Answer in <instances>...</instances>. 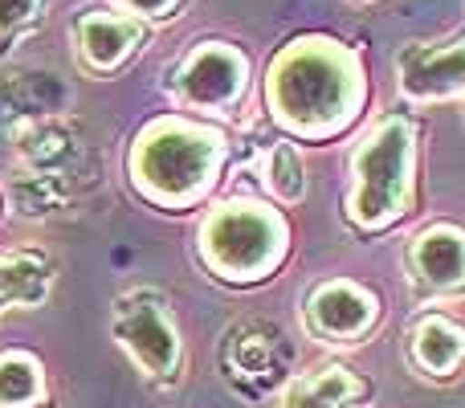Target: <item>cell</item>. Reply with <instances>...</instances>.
<instances>
[{
    "label": "cell",
    "instance_id": "1",
    "mask_svg": "<svg viewBox=\"0 0 465 408\" xmlns=\"http://www.w3.org/2000/svg\"><path fill=\"white\" fill-rule=\"evenodd\" d=\"M273 119L302 139L343 131L363 106V70L331 37H298L273 57L265 78Z\"/></svg>",
    "mask_w": 465,
    "mask_h": 408
},
{
    "label": "cell",
    "instance_id": "2",
    "mask_svg": "<svg viewBox=\"0 0 465 408\" xmlns=\"http://www.w3.org/2000/svg\"><path fill=\"white\" fill-rule=\"evenodd\" d=\"M225 144L213 127L160 119L131 147V184L163 208H188L217 188Z\"/></svg>",
    "mask_w": 465,
    "mask_h": 408
},
{
    "label": "cell",
    "instance_id": "3",
    "mask_svg": "<svg viewBox=\"0 0 465 408\" xmlns=\"http://www.w3.org/2000/svg\"><path fill=\"white\" fill-rule=\"evenodd\" d=\"M290 245L286 221L262 201H225L201 224V257L217 278L249 286L270 278Z\"/></svg>",
    "mask_w": 465,
    "mask_h": 408
},
{
    "label": "cell",
    "instance_id": "4",
    "mask_svg": "<svg viewBox=\"0 0 465 408\" xmlns=\"http://www.w3.org/2000/svg\"><path fill=\"white\" fill-rule=\"evenodd\" d=\"M412 164H417V135L404 119H384L351 160V196L347 216L360 229H384L412 201Z\"/></svg>",
    "mask_w": 465,
    "mask_h": 408
},
{
    "label": "cell",
    "instance_id": "5",
    "mask_svg": "<svg viewBox=\"0 0 465 408\" xmlns=\"http://www.w3.org/2000/svg\"><path fill=\"white\" fill-rule=\"evenodd\" d=\"M111 335L139 376L155 388H176L184 376V339H180L176 323H172L168 306H163L160 290H131L114 303L111 314Z\"/></svg>",
    "mask_w": 465,
    "mask_h": 408
},
{
    "label": "cell",
    "instance_id": "6",
    "mask_svg": "<svg viewBox=\"0 0 465 408\" xmlns=\"http://www.w3.org/2000/svg\"><path fill=\"white\" fill-rule=\"evenodd\" d=\"M302 319H306V331L327 339V343H360L376 327L380 303L363 286L339 278L311 290V298L302 303Z\"/></svg>",
    "mask_w": 465,
    "mask_h": 408
},
{
    "label": "cell",
    "instance_id": "7",
    "mask_svg": "<svg viewBox=\"0 0 465 408\" xmlns=\"http://www.w3.org/2000/svg\"><path fill=\"white\" fill-rule=\"evenodd\" d=\"M245 82H249V65L241 57V49L221 45V41H204L184 57V65L172 78V90L193 106H229L232 98H241Z\"/></svg>",
    "mask_w": 465,
    "mask_h": 408
},
{
    "label": "cell",
    "instance_id": "8",
    "mask_svg": "<svg viewBox=\"0 0 465 408\" xmlns=\"http://www.w3.org/2000/svg\"><path fill=\"white\" fill-rule=\"evenodd\" d=\"M409 274L429 298L465 290V233L458 224H433L409 249Z\"/></svg>",
    "mask_w": 465,
    "mask_h": 408
},
{
    "label": "cell",
    "instance_id": "9",
    "mask_svg": "<svg viewBox=\"0 0 465 408\" xmlns=\"http://www.w3.org/2000/svg\"><path fill=\"white\" fill-rule=\"evenodd\" d=\"M371 404V384L351 372L347 363H322L314 372L294 376L278 393L273 408H368Z\"/></svg>",
    "mask_w": 465,
    "mask_h": 408
},
{
    "label": "cell",
    "instance_id": "10",
    "mask_svg": "<svg viewBox=\"0 0 465 408\" xmlns=\"http://www.w3.org/2000/svg\"><path fill=\"white\" fill-rule=\"evenodd\" d=\"M401 90L417 103L465 95V41L437 49H409L401 57Z\"/></svg>",
    "mask_w": 465,
    "mask_h": 408
},
{
    "label": "cell",
    "instance_id": "11",
    "mask_svg": "<svg viewBox=\"0 0 465 408\" xmlns=\"http://www.w3.org/2000/svg\"><path fill=\"white\" fill-rule=\"evenodd\" d=\"M409 360L433 384L461 376L465 368V327L445 314H425L409 335Z\"/></svg>",
    "mask_w": 465,
    "mask_h": 408
},
{
    "label": "cell",
    "instance_id": "12",
    "mask_svg": "<svg viewBox=\"0 0 465 408\" xmlns=\"http://www.w3.org/2000/svg\"><path fill=\"white\" fill-rule=\"evenodd\" d=\"M74 37H78V57L90 70L111 74L135 54V45L143 41V29L119 13H86L74 21Z\"/></svg>",
    "mask_w": 465,
    "mask_h": 408
},
{
    "label": "cell",
    "instance_id": "13",
    "mask_svg": "<svg viewBox=\"0 0 465 408\" xmlns=\"http://www.w3.org/2000/svg\"><path fill=\"white\" fill-rule=\"evenodd\" d=\"M54 286V265L41 254L0 257V311L8 306H41Z\"/></svg>",
    "mask_w": 465,
    "mask_h": 408
},
{
    "label": "cell",
    "instance_id": "14",
    "mask_svg": "<svg viewBox=\"0 0 465 408\" xmlns=\"http://www.w3.org/2000/svg\"><path fill=\"white\" fill-rule=\"evenodd\" d=\"M49 380L33 352L8 347L0 352V408H45Z\"/></svg>",
    "mask_w": 465,
    "mask_h": 408
},
{
    "label": "cell",
    "instance_id": "15",
    "mask_svg": "<svg viewBox=\"0 0 465 408\" xmlns=\"http://www.w3.org/2000/svg\"><path fill=\"white\" fill-rule=\"evenodd\" d=\"M265 188H270L273 196H282V201H298V196H302L306 168L290 144H278L270 152V160H265Z\"/></svg>",
    "mask_w": 465,
    "mask_h": 408
},
{
    "label": "cell",
    "instance_id": "16",
    "mask_svg": "<svg viewBox=\"0 0 465 408\" xmlns=\"http://www.w3.org/2000/svg\"><path fill=\"white\" fill-rule=\"evenodd\" d=\"M41 0H0V54L37 21Z\"/></svg>",
    "mask_w": 465,
    "mask_h": 408
},
{
    "label": "cell",
    "instance_id": "17",
    "mask_svg": "<svg viewBox=\"0 0 465 408\" xmlns=\"http://www.w3.org/2000/svg\"><path fill=\"white\" fill-rule=\"evenodd\" d=\"M123 5H127L131 13H139V16H168L180 0H123Z\"/></svg>",
    "mask_w": 465,
    "mask_h": 408
}]
</instances>
